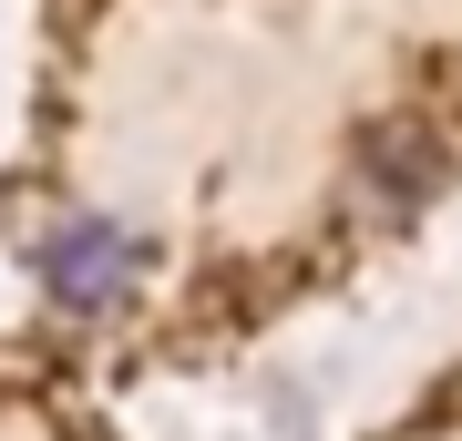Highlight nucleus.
<instances>
[{
	"instance_id": "nucleus-1",
	"label": "nucleus",
	"mask_w": 462,
	"mask_h": 441,
	"mask_svg": "<svg viewBox=\"0 0 462 441\" xmlns=\"http://www.w3.org/2000/svg\"><path fill=\"white\" fill-rule=\"evenodd\" d=\"M32 267H42V288L62 298L72 318H103L134 278H144V236L114 226V216H51L42 246H32Z\"/></svg>"
},
{
	"instance_id": "nucleus-2",
	"label": "nucleus",
	"mask_w": 462,
	"mask_h": 441,
	"mask_svg": "<svg viewBox=\"0 0 462 441\" xmlns=\"http://www.w3.org/2000/svg\"><path fill=\"white\" fill-rule=\"evenodd\" d=\"M360 196H370V216H421V196H442V144H431V133H380L370 144V164H360Z\"/></svg>"
}]
</instances>
